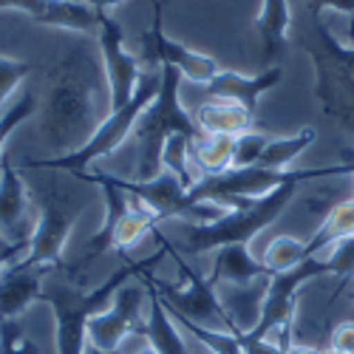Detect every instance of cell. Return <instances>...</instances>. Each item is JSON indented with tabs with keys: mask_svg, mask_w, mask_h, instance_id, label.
Wrapping results in <instances>:
<instances>
[{
	"mask_svg": "<svg viewBox=\"0 0 354 354\" xmlns=\"http://www.w3.org/2000/svg\"><path fill=\"white\" fill-rule=\"evenodd\" d=\"M343 239H354V196L332 204V207L326 210L320 227L306 241V258H315L320 250H326L332 244H340Z\"/></svg>",
	"mask_w": 354,
	"mask_h": 354,
	"instance_id": "obj_22",
	"label": "cell"
},
{
	"mask_svg": "<svg viewBox=\"0 0 354 354\" xmlns=\"http://www.w3.org/2000/svg\"><path fill=\"white\" fill-rule=\"evenodd\" d=\"M26 185L9 156H0V232L12 244H28Z\"/></svg>",
	"mask_w": 354,
	"mask_h": 354,
	"instance_id": "obj_16",
	"label": "cell"
},
{
	"mask_svg": "<svg viewBox=\"0 0 354 354\" xmlns=\"http://www.w3.org/2000/svg\"><path fill=\"white\" fill-rule=\"evenodd\" d=\"M100 46H102V60H105V80H108V108L120 111L125 108L142 80L139 71V57L125 51V32L122 26L105 12L100 15Z\"/></svg>",
	"mask_w": 354,
	"mask_h": 354,
	"instance_id": "obj_12",
	"label": "cell"
},
{
	"mask_svg": "<svg viewBox=\"0 0 354 354\" xmlns=\"http://www.w3.org/2000/svg\"><path fill=\"white\" fill-rule=\"evenodd\" d=\"M298 46L312 57L315 97L323 116L354 139V48H343L320 17H309Z\"/></svg>",
	"mask_w": 354,
	"mask_h": 354,
	"instance_id": "obj_3",
	"label": "cell"
},
{
	"mask_svg": "<svg viewBox=\"0 0 354 354\" xmlns=\"http://www.w3.org/2000/svg\"><path fill=\"white\" fill-rule=\"evenodd\" d=\"M80 213L82 204H74L57 190H48L40 198V221L32 232V239H28V252L23 258L32 263H46V267L54 270H66L63 250Z\"/></svg>",
	"mask_w": 354,
	"mask_h": 354,
	"instance_id": "obj_10",
	"label": "cell"
},
{
	"mask_svg": "<svg viewBox=\"0 0 354 354\" xmlns=\"http://www.w3.org/2000/svg\"><path fill=\"white\" fill-rule=\"evenodd\" d=\"M351 317H354V315H351Z\"/></svg>",
	"mask_w": 354,
	"mask_h": 354,
	"instance_id": "obj_41",
	"label": "cell"
},
{
	"mask_svg": "<svg viewBox=\"0 0 354 354\" xmlns=\"http://www.w3.org/2000/svg\"><path fill=\"white\" fill-rule=\"evenodd\" d=\"M270 136L261 133V131H250V133H241L235 139V165L232 167H250L258 162L261 151L267 147Z\"/></svg>",
	"mask_w": 354,
	"mask_h": 354,
	"instance_id": "obj_27",
	"label": "cell"
},
{
	"mask_svg": "<svg viewBox=\"0 0 354 354\" xmlns=\"http://www.w3.org/2000/svg\"><path fill=\"white\" fill-rule=\"evenodd\" d=\"M323 354H340V351H335V348H326V351H323Z\"/></svg>",
	"mask_w": 354,
	"mask_h": 354,
	"instance_id": "obj_38",
	"label": "cell"
},
{
	"mask_svg": "<svg viewBox=\"0 0 354 354\" xmlns=\"http://www.w3.org/2000/svg\"><path fill=\"white\" fill-rule=\"evenodd\" d=\"M20 252H9V255H0V270H3V263H9V261H15Z\"/></svg>",
	"mask_w": 354,
	"mask_h": 354,
	"instance_id": "obj_36",
	"label": "cell"
},
{
	"mask_svg": "<svg viewBox=\"0 0 354 354\" xmlns=\"http://www.w3.org/2000/svg\"><path fill=\"white\" fill-rule=\"evenodd\" d=\"M317 275H335L329 258H309V261L298 263L295 270L275 272L270 278V283H267V292H263L258 323L250 332H241V335L247 340H267L270 332H275V329L283 326V323L295 320L301 283H306L309 278H317Z\"/></svg>",
	"mask_w": 354,
	"mask_h": 354,
	"instance_id": "obj_9",
	"label": "cell"
},
{
	"mask_svg": "<svg viewBox=\"0 0 354 354\" xmlns=\"http://www.w3.org/2000/svg\"><path fill=\"white\" fill-rule=\"evenodd\" d=\"M286 354H323V351L315 346H306V343H295V337H292V343L286 346Z\"/></svg>",
	"mask_w": 354,
	"mask_h": 354,
	"instance_id": "obj_33",
	"label": "cell"
},
{
	"mask_svg": "<svg viewBox=\"0 0 354 354\" xmlns=\"http://www.w3.org/2000/svg\"><path fill=\"white\" fill-rule=\"evenodd\" d=\"M283 77V68L281 66H272V68H263L261 74L255 77H244V74H235V71H218L207 85V94L216 97V100H230V102H239L244 105L247 111H258V97L263 91L275 88Z\"/></svg>",
	"mask_w": 354,
	"mask_h": 354,
	"instance_id": "obj_17",
	"label": "cell"
},
{
	"mask_svg": "<svg viewBox=\"0 0 354 354\" xmlns=\"http://www.w3.org/2000/svg\"><path fill=\"white\" fill-rule=\"evenodd\" d=\"M159 82H162V68L142 74L133 100L125 108H120V111H108V116L100 122V128L94 131V136L88 139L82 147H77V151H68L63 156H51V159H28L26 162V170L28 167H32V170H63V173H71V176L85 173V167L91 165V162L113 153L116 147L125 142V136L136 128V122H139V116L145 113V108L153 102V97L159 91Z\"/></svg>",
	"mask_w": 354,
	"mask_h": 354,
	"instance_id": "obj_7",
	"label": "cell"
},
{
	"mask_svg": "<svg viewBox=\"0 0 354 354\" xmlns=\"http://www.w3.org/2000/svg\"><path fill=\"white\" fill-rule=\"evenodd\" d=\"M329 348L340 351V354H354V317L337 323L329 337Z\"/></svg>",
	"mask_w": 354,
	"mask_h": 354,
	"instance_id": "obj_31",
	"label": "cell"
},
{
	"mask_svg": "<svg viewBox=\"0 0 354 354\" xmlns=\"http://www.w3.org/2000/svg\"><path fill=\"white\" fill-rule=\"evenodd\" d=\"M145 292L136 283H125L116 289L111 309L94 315L88 320V346L105 351V354H116L122 346V340L128 335H136L142 329V301Z\"/></svg>",
	"mask_w": 354,
	"mask_h": 354,
	"instance_id": "obj_13",
	"label": "cell"
},
{
	"mask_svg": "<svg viewBox=\"0 0 354 354\" xmlns=\"http://www.w3.org/2000/svg\"><path fill=\"white\" fill-rule=\"evenodd\" d=\"M170 258L179 263V275L182 283H167L162 278H156L153 272H145L139 275L142 281L153 283L162 304L167 306L170 315H182L198 326H207V329H218V332H241L239 326L232 323L230 312L218 304L216 298V281L213 278H201L185 258H179L176 247H170Z\"/></svg>",
	"mask_w": 354,
	"mask_h": 354,
	"instance_id": "obj_8",
	"label": "cell"
},
{
	"mask_svg": "<svg viewBox=\"0 0 354 354\" xmlns=\"http://www.w3.org/2000/svg\"><path fill=\"white\" fill-rule=\"evenodd\" d=\"M0 9H17L43 26H60L71 32H97L102 15L94 6L71 0H0Z\"/></svg>",
	"mask_w": 354,
	"mask_h": 354,
	"instance_id": "obj_15",
	"label": "cell"
},
{
	"mask_svg": "<svg viewBox=\"0 0 354 354\" xmlns=\"http://www.w3.org/2000/svg\"><path fill=\"white\" fill-rule=\"evenodd\" d=\"M179 85H182V74L162 66V82L159 91L153 97V102L145 108V113L139 116V122L133 128L136 133V145H139V162H136V182H147L156 179L165 167V145L173 136H187L190 142L201 133L193 116L182 108L179 102Z\"/></svg>",
	"mask_w": 354,
	"mask_h": 354,
	"instance_id": "obj_4",
	"label": "cell"
},
{
	"mask_svg": "<svg viewBox=\"0 0 354 354\" xmlns=\"http://www.w3.org/2000/svg\"><path fill=\"white\" fill-rule=\"evenodd\" d=\"M35 108H37V97H35L32 91H26V94L17 100V105H12V108L6 111V116H0V151H3L6 136H9L23 120H28V116L35 113Z\"/></svg>",
	"mask_w": 354,
	"mask_h": 354,
	"instance_id": "obj_28",
	"label": "cell"
},
{
	"mask_svg": "<svg viewBox=\"0 0 354 354\" xmlns=\"http://www.w3.org/2000/svg\"><path fill=\"white\" fill-rule=\"evenodd\" d=\"M235 139L239 136H227V133H198L190 142V159L204 176L224 173L235 165Z\"/></svg>",
	"mask_w": 354,
	"mask_h": 354,
	"instance_id": "obj_23",
	"label": "cell"
},
{
	"mask_svg": "<svg viewBox=\"0 0 354 354\" xmlns=\"http://www.w3.org/2000/svg\"><path fill=\"white\" fill-rule=\"evenodd\" d=\"M315 128H304L301 133L286 136V139H270L267 147L261 151L258 156V167H267V170H283L295 156H301L306 147L315 142Z\"/></svg>",
	"mask_w": 354,
	"mask_h": 354,
	"instance_id": "obj_24",
	"label": "cell"
},
{
	"mask_svg": "<svg viewBox=\"0 0 354 354\" xmlns=\"http://www.w3.org/2000/svg\"><path fill=\"white\" fill-rule=\"evenodd\" d=\"M351 162H354V159H351ZM351 176H354V170H351Z\"/></svg>",
	"mask_w": 354,
	"mask_h": 354,
	"instance_id": "obj_40",
	"label": "cell"
},
{
	"mask_svg": "<svg viewBox=\"0 0 354 354\" xmlns=\"http://www.w3.org/2000/svg\"><path fill=\"white\" fill-rule=\"evenodd\" d=\"M196 125L204 133H227V136H241V133H250L258 128L255 113L239 102H230V100L198 105Z\"/></svg>",
	"mask_w": 354,
	"mask_h": 354,
	"instance_id": "obj_19",
	"label": "cell"
},
{
	"mask_svg": "<svg viewBox=\"0 0 354 354\" xmlns=\"http://www.w3.org/2000/svg\"><path fill=\"white\" fill-rule=\"evenodd\" d=\"M216 283L218 281H230V283H239L247 286L255 278H272V272L267 270L263 261H255L250 255V244H232V247H221L216 255V267L210 275Z\"/></svg>",
	"mask_w": 354,
	"mask_h": 354,
	"instance_id": "obj_21",
	"label": "cell"
},
{
	"mask_svg": "<svg viewBox=\"0 0 354 354\" xmlns=\"http://www.w3.org/2000/svg\"><path fill=\"white\" fill-rule=\"evenodd\" d=\"M142 286L147 289V298H151V317H147V323H142L139 335L147 337V343L156 348V354H190L185 340H182V335H179V329L173 326L170 312L162 304L156 286L147 283V281H142Z\"/></svg>",
	"mask_w": 354,
	"mask_h": 354,
	"instance_id": "obj_20",
	"label": "cell"
},
{
	"mask_svg": "<svg viewBox=\"0 0 354 354\" xmlns=\"http://www.w3.org/2000/svg\"><path fill=\"white\" fill-rule=\"evenodd\" d=\"M289 23H292V15L286 0H263L261 15L255 20V32L261 37V63L267 68L281 66L283 60Z\"/></svg>",
	"mask_w": 354,
	"mask_h": 354,
	"instance_id": "obj_18",
	"label": "cell"
},
{
	"mask_svg": "<svg viewBox=\"0 0 354 354\" xmlns=\"http://www.w3.org/2000/svg\"><path fill=\"white\" fill-rule=\"evenodd\" d=\"M28 244H12L3 232H0V255H9V252H23Z\"/></svg>",
	"mask_w": 354,
	"mask_h": 354,
	"instance_id": "obj_34",
	"label": "cell"
},
{
	"mask_svg": "<svg viewBox=\"0 0 354 354\" xmlns=\"http://www.w3.org/2000/svg\"><path fill=\"white\" fill-rule=\"evenodd\" d=\"M82 3L94 6V9H100V12H105V9H111V6H120L122 0H82Z\"/></svg>",
	"mask_w": 354,
	"mask_h": 354,
	"instance_id": "obj_35",
	"label": "cell"
},
{
	"mask_svg": "<svg viewBox=\"0 0 354 354\" xmlns=\"http://www.w3.org/2000/svg\"><path fill=\"white\" fill-rule=\"evenodd\" d=\"M304 261H309L306 258V244L292 239V235H278V239H272V244L267 247V252H263V263H267V270L272 275L295 270Z\"/></svg>",
	"mask_w": 354,
	"mask_h": 354,
	"instance_id": "obj_25",
	"label": "cell"
},
{
	"mask_svg": "<svg viewBox=\"0 0 354 354\" xmlns=\"http://www.w3.org/2000/svg\"><path fill=\"white\" fill-rule=\"evenodd\" d=\"M51 94L43 116V133L54 151L68 153L82 147L100 128V68L85 48H71L48 74Z\"/></svg>",
	"mask_w": 354,
	"mask_h": 354,
	"instance_id": "obj_1",
	"label": "cell"
},
{
	"mask_svg": "<svg viewBox=\"0 0 354 354\" xmlns=\"http://www.w3.org/2000/svg\"><path fill=\"white\" fill-rule=\"evenodd\" d=\"M71 3H82V0H71Z\"/></svg>",
	"mask_w": 354,
	"mask_h": 354,
	"instance_id": "obj_39",
	"label": "cell"
},
{
	"mask_svg": "<svg viewBox=\"0 0 354 354\" xmlns=\"http://www.w3.org/2000/svg\"><path fill=\"white\" fill-rule=\"evenodd\" d=\"M51 272L54 267H46V263H32L26 258L9 261L0 270V323L20 320L28 306L40 301L43 283Z\"/></svg>",
	"mask_w": 354,
	"mask_h": 354,
	"instance_id": "obj_14",
	"label": "cell"
},
{
	"mask_svg": "<svg viewBox=\"0 0 354 354\" xmlns=\"http://www.w3.org/2000/svg\"><path fill=\"white\" fill-rule=\"evenodd\" d=\"M153 235L165 244V250L147 255L142 261H125L105 283H100L91 292L80 289V283H71L66 278H54V275L46 278L40 301L54 309V320H57V354H85V348H88V320H91L94 315H100V312H105V304L116 295V289L125 286L128 278L151 272L156 261L170 255V244L162 239L159 232H153Z\"/></svg>",
	"mask_w": 354,
	"mask_h": 354,
	"instance_id": "obj_2",
	"label": "cell"
},
{
	"mask_svg": "<svg viewBox=\"0 0 354 354\" xmlns=\"http://www.w3.org/2000/svg\"><path fill=\"white\" fill-rule=\"evenodd\" d=\"M77 179L100 185L105 193V224L100 232H94L91 239L85 241V252H82V263L80 267H88V261L102 255V252H120L125 255L131 247H136L145 235L156 232L159 216L145 207L139 198H133L131 193H125L122 187H116L108 173H80Z\"/></svg>",
	"mask_w": 354,
	"mask_h": 354,
	"instance_id": "obj_6",
	"label": "cell"
},
{
	"mask_svg": "<svg viewBox=\"0 0 354 354\" xmlns=\"http://www.w3.org/2000/svg\"><path fill=\"white\" fill-rule=\"evenodd\" d=\"M346 35H348V37H354V17H351V26L346 28Z\"/></svg>",
	"mask_w": 354,
	"mask_h": 354,
	"instance_id": "obj_37",
	"label": "cell"
},
{
	"mask_svg": "<svg viewBox=\"0 0 354 354\" xmlns=\"http://www.w3.org/2000/svg\"><path fill=\"white\" fill-rule=\"evenodd\" d=\"M28 74H32V63L12 60V57H0V102H3L23 82V77H28Z\"/></svg>",
	"mask_w": 354,
	"mask_h": 354,
	"instance_id": "obj_30",
	"label": "cell"
},
{
	"mask_svg": "<svg viewBox=\"0 0 354 354\" xmlns=\"http://www.w3.org/2000/svg\"><path fill=\"white\" fill-rule=\"evenodd\" d=\"M0 354H40V346L28 340L20 320L0 323Z\"/></svg>",
	"mask_w": 354,
	"mask_h": 354,
	"instance_id": "obj_26",
	"label": "cell"
},
{
	"mask_svg": "<svg viewBox=\"0 0 354 354\" xmlns=\"http://www.w3.org/2000/svg\"><path fill=\"white\" fill-rule=\"evenodd\" d=\"M309 17H320L323 9H337L346 15H354V0H306Z\"/></svg>",
	"mask_w": 354,
	"mask_h": 354,
	"instance_id": "obj_32",
	"label": "cell"
},
{
	"mask_svg": "<svg viewBox=\"0 0 354 354\" xmlns=\"http://www.w3.org/2000/svg\"><path fill=\"white\" fill-rule=\"evenodd\" d=\"M326 258H329V263H332L335 275L340 278V286H337V292L332 295V298H337V295L343 292V286L354 278V239H343V241L335 247V252L326 255Z\"/></svg>",
	"mask_w": 354,
	"mask_h": 354,
	"instance_id": "obj_29",
	"label": "cell"
},
{
	"mask_svg": "<svg viewBox=\"0 0 354 354\" xmlns=\"http://www.w3.org/2000/svg\"><path fill=\"white\" fill-rule=\"evenodd\" d=\"M298 185H301V179H292L267 196L252 198L244 207L227 210L221 218H216L210 224H185L179 250L187 255H204L210 250H221V247H232V244H250L263 227H270L286 210V204L292 201Z\"/></svg>",
	"mask_w": 354,
	"mask_h": 354,
	"instance_id": "obj_5",
	"label": "cell"
},
{
	"mask_svg": "<svg viewBox=\"0 0 354 354\" xmlns=\"http://www.w3.org/2000/svg\"><path fill=\"white\" fill-rule=\"evenodd\" d=\"M139 60L156 63L159 68L170 66L196 85H207L218 74V66H216L213 57L193 51V48L176 43L165 35V28H162V0H153V26L142 35V57Z\"/></svg>",
	"mask_w": 354,
	"mask_h": 354,
	"instance_id": "obj_11",
	"label": "cell"
}]
</instances>
